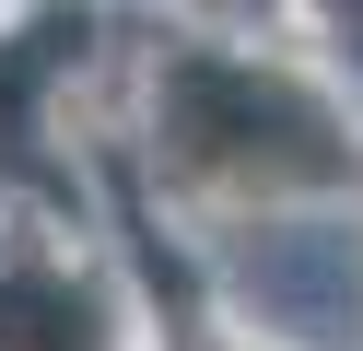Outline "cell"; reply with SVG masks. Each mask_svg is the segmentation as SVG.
Wrapping results in <instances>:
<instances>
[{"mask_svg": "<svg viewBox=\"0 0 363 351\" xmlns=\"http://www.w3.org/2000/svg\"><path fill=\"white\" fill-rule=\"evenodd\" d=\"M164 140L211 187H340L352 176L340 117L305 82L246 70V59H176L164 70Z\"/></svg>", "mask_w": 363, "mask_h": 351, "instance_id": "cell-1", "label": "cell"}, {"mask_svg": "<svg viewBox=\"0 0 363 351\" xmlns=\"http://www.w3.org/2000/svg\"><path fill=\"white\" fill-rule=\"evenodd\" d=\"M0 351H118V316L71 269H0Z\"/></svg>", "mask_w": 363, "mask_h": 351, "instance_id": "cell-2", "label": "cell"}]
</instances>
